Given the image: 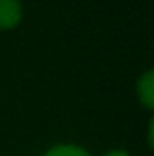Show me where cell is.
Segmentation results:
<instances>
[{
  "label": "cell",
  "instance_id": "obj_1",
  "mask_svg": "<svg viewBox=\"0 0 154 156\" xmlns=\"http://www.w3.org/2000/svg\"><path fill=\"white\" fill-rule=\"evenodd\" d=\"M22 20L20 0H0V29H13Z\"/></svg>",
  "mask_w": 154,
  "mask_h": 156
},
{
  "label": "cell",
  "instance_id": "obj_5",
  "mask_svg": "<svg viewBox=\"0 0 154 156\" xmlns=\"http://www.w3.org/2000/svg\"><path fill=\"white\" fill-rule=\"evenodd\" d=\"M103 156H131L125 149H111V151H107Z\"/></svg>",
  "mask_w": 154,
  "mask_h": 156
},
{
  "label": "cell",
  "instance_id": "obj_2",
  "mask_svg": "<svg viewBox=\"0 0 154 156\" xmlns=\"http://www.w3.org/2000/svg\"><path fill=\"white\" fill-rule=\"evenodd\" d=\"M136 93L147 111L154 109V71H145L136 82Z\"/></svg>",
  "mask_w": 154,
  "mask_h": 156
},
{
  "label": "cell",
  "instance_id": "obj_3",
  "mask_svg": "<svg viewBox=\"0 0 154 156\" xmlns=\"http://www.w3.org/2000/svg\"><path fill=\"white\" fill-rule=\"evenodd\" d=\"M44 156H91L89 151H85L83 147L75 145V144H62V145H54L49 151H45Z\"/></svg>",
  "mask_w": 154,
  "mask_h": 156
},
{
  "label": "cell",
  "instance_id": "obj_4",
  "mask_svg": "<svg viewBox=\"0 0 154 156\" xmlns=\"http://www.w3.org/2000/svg\"><path fill=\"white\" fill-rule=\"evenodd\" d=\"M152 129H154V120L151 118V120H149V127H147V144H149V147H151V149L154 147V136H152Z\"/></svg>",
  "mask_w": 154,
  "mask_h": 156
}]
</instances>
